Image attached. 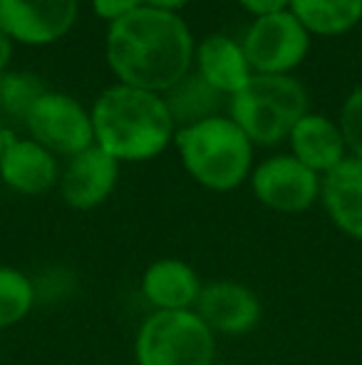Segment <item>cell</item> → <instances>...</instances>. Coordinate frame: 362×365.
<instances>
[{
	"label": "cell",
	"instance_id": "obj_1",
	"mask_svg": "<svg viewBox=\"0 0 362 365\" xmlns=\"http://www.w3.org/2000/svg\"><path fill=\"white\" fill-rule=\"evenodd\" d=\"M193 40L186 23L169 10L142 5L110 25L107 63L122 85L169 92L188 75Z\"/></svg>",
	"mask_w": 362,
	"mask_h": 365
},
{
	"label": "cell",
	"instance_id": "obj_2",
	"mask_svg": "<svg viewBox=\"0 0 362 365\" xmlns=\"http://www.w3.org/2000/svg\"><path fill=\"white\" fill-rule=\"evenodd\" d=\"M92 130L97 147L117 162H142L169 145L174 122L161 95L119 82L95 102Z\"/></svg>",
	"mask_w": 362,
	"mask_h": 365
},
{
	"label": "cell",
	"instance_id": "obj_3",
	"mask_svg": "<svg viewBox=\"0 0 362 365\" xmlns=\"http://www.w3.org/2000/svg\"><path fill=\"white\" fill-rule=\"evenodd\" d=\"M186 172L201 187L231 192L251 169V140L231 117H208L176 132Z\"/></svg>",
	"mask_w": 362,
	"mask_h": 365
},
{
	"label": "cell",
	"instance_id": "obj_4",
	"mask_svg": "<svg viewBox=\"0 0 362 365\" xmlns=\"http://www.w3.org/2000/svg\"><path fill=\"white\" fill-rule=\"evenodd\" d=\"M231 120L258 145H275L308 115L303 85L288 75H253L231 95Z\"/></svg>",
	"mask_w": 362,
	"mask_h": 365
},
{
	"label": "cell",
	"instance_id": "obj_5",
	"mask_svg": "<svg viewBox=\"0 0 362 365\" xmlns=\"http://www.w3.org/2000/svg\"><path fill=\"white\" fill-rule=\"evenodd\" d=\"M213 331L196 311H154L137 333V365H211Z\"/></svg>",
	"mask_w": 362,
	"mask_h": 365
},
{
	"label": "cell",
	"instance_id": "obj_6",
	"mask_svg": "<svg viewBox=\"0 0 362 365\" xmlns=\"http://www.w3.org/2000/svg\"><path fill=\"white\" fill-rule=\"evenodd\" d=\"M310 38L293 13H273L256 18L243 40V53L258 75H285L308 55Z\"/></svg>",
	"mask_w": 362,
	"mask_h": 365
},
{
	"label": "cell",
	"instance_id": "obj_7",
	"mask_svg": "<svg viewBox=\"0 0 362 365\" xmlns=\"http://www.w3.org/2000/svg\"><path fill=\"white\" fill-rule=\"evenodd\" d=\"M25 125L38 145L65 157L85 152L95 140L92 115L85 112L78 100L63 92H45L30 110Z\"/></svg>",
	"mask_w": 362,
	"mask_h": 365
},
{
	"label": "cell",
	"instance_id": "obj_8",
	"mask_svg": "<svg viewBox=\"0 0 362 365\" xmlns=\"http://www.w3.org/2000/svg\"><path fill=\"white\" fill-rule=\"evenodd\" d=\"M253 194L268 209L283 214L305 212L320 194V177L295 157H271L253 172Z\"/></svg>",
	"mask_w": 362,
	"mask_h": 365
},
{
	"label": "cell",
	"instance_id": "obj_9",
	"mask_svg": "<svg viewBox=\"0 0 362 365\" xmlns=\"http://www.w3.org/2000/svg\"><path fill=\"white\" fill-rule=\"evenodd\" d=\"M78 0H0V30L25 45H50L70 33Z\"/></svg>",
	"mask_w": 362,
	"mask_h": 365
},
{
	"label": "cell",
	"instance_id": "obj_10",
	"mask_svg": "<svg viewBox=\"0 0 362 365\" xmlns=\"http://www.w3.org/2000/svg\"><path fill=\"white\" fill-rule=\"evenodd\" d=\"M193 311L211 328L213 336H241L253 331L261 321V301L238 281H211L201 286Z\"/></svg>",
	"mask_w": 362,
	"mask_h": 365
},
{
	"label": "cell",
	"instance_id": "obj_11",
	"mask_svg": "<svg viewBox=\"0 0 362 365\" xmlns=\"http://www.w3.org/2000/svg\"><path fill=\"white\" fill-rule=\"evenodd\" d=\"M117 177H119V162L102 147L92 145L85 152L70 157L60 182L63 199L78 212L95 209L112 194Z\"/></svg>",
	"mask_w": 362,
	"mask_h": 365
},
{
	"label": "cell",
	"instance_id": "obj_12",
	"mask_svg": "<svg viewBox=\"0 0 362 365\" xmlns=\"http://www.w3.org/2000/svg\"><path fill=\"white\" fill-rule=\"evenodd\" d=\"M0 177L10 189L35 197L48 192L58 182V159L35 140H15L13 132H5Z\"/></svg>",
	"mask_w": 362,
	"mask_h": 365
},
{
	"label": "cell",
	"instance_id": "obj_13",
	"mask_svg": "<svg viewBox=\"0 0 362 365\" xmlns=\"http://www.w3.org/2000/svg\"><path fill=\"white\" fill-rule=\"evenodd\" d=\"M325 212L343 234L362 241V159L345 157L320 182Z\"/></svg>",
	"mask_w": 362,
	"mask_h": 365
},
{
	"label": "cell",
	"instance_id": "obj_14",
	"mask_svg": "<svg viewBox=\"0 0 362 365\" xmlns=\"http://www.w3.org/2000/svg\"><path fill=\"white\" fill-rule=\"evenodd\" d=\"M142 291L156 311H191L201 293V281L186 261L159 259L144 271Z\"/></svg>",
	"mask_w": 362,
	"mask_h": 365
},
{
	"label": "cell",
	"instance_id": "obj_15",
	"mask_svg": "<svg viewBox=\"0 0 362 365\" xmlns=\"http://www.w3.org/2000/svg\"><path fill=\"white\" fill-rule=\"evenodd\" d=\"M293 157L315 174H328L345 159V137L335 122L323 115H305L290 132Z\"/></svg>",
	"mask_w": 362,
	"mask_h": 365
},
{
	"label": "cell",
	"instance_id": "obj_16",
	"mask_svg": "<svg viewBox=\"0 0 362 365\" xmlns=\"http://www.w3.org/2000/svg\"><path fill=\"white\" fill-rule=\"evenodd\" d=\"M198 75L221 95H236L251 80V65L243 45L226 35H208L198 45Z\"/></svg>",
	"mask_w": 362,
	"mask_h": 365
},
{
	"label": "cell",
	"instance_id": "obj_17",
	"mask_svg": "<svg viewBox=\"0 0 362 365\" xmlns=\"http://www.w3.org/2000/svg\"><path fill=\"white\" fill-rule=\"evenodd\" d=\"M164 105L169 110L174 127L179 125L183 130V127L198 125L208 117H218L216 112L223 105V95L213 90L198 73H188L166 92Z\"/></svg>",
	"mask_w": 362,
	"mask_h": 365
},
{
	"label": "cell",
	"instance_id": "obj_18",
	"mask_svg": "<svg viewBox=\"0 0 362 365\" xmlns=\"http://www.w3.org/2000/svg\"><path fill=\"white\" fill-rule=\"evenodd\" d=\"M290 13L308 33L343 35L362 20V0H290Z\"/></svg>",
	"mask_w": 362,
	"mask_h": 365
},
{
	"label": "cell",
	"instance_id": "obj_19",
	"mask_svg": "<svg viewBox=\"0 0 362 365\" xmlns=\"http://www.w3.org/2000/svg\"><path fill=\"white\" fill-rule=\"evenodd\" d=\"M45 85L35 73L5 70L0 73V110L13 120H28L35 102L45 95Z\"/></svg>",
	"mask_w": 362,
	"mask_h": 365
},
{
	"label": "cell",
	"instance_id": "obj_20",
	"mask_svg": "<svg viewBox=\"0 0 362 365\" xmlns=\"http://www.w3.org/2000/svg\"><path fill=\"white\" fill-rule=\"evenodd\" d=\"M35 306V286L23 271L0 266V328L20 323Z\"/></svg>",
	"mask_w": 362,
	"mask_h": 365
},
{
	"label": "cell",
	"instance_id": "obj_21",
	"mask_svg": "<svg viewBox=\"0 0 362 365\" xmlns=\"http://www.w3.org/2000/svg\"><path fill=\"white\" fill-rule=\"evenodd\" d=\"M340 132L345 137V145L353 149V154L362 159V87L348 97L340 115Z\"/></svg>",
	"mask_w": 362,
	"mask_h": 365
},
{
	"label": "cell",
	"instance_id": "obj_22",
	"mask_svg": "<svg viewBox=\"0 0 362 365\" xmlns=\"http://www.w3.org/2000/svg\"><path fill=\"white\" fill-rule=\"evenodd\" d=\"M144 5V0H92V8L100 15L102 20H110V23H117V20L127 18L129 13L139 10Z\"/></svg>",
	"mask_w": 362,
	"mask_h": 365
},
{
	"label": "cell",
	"instance_id": "obj_23",
	"mask_svg": "<svg viewBox=\"0 0 362 365\" xmlns=\"http://www.w3.org/2000/svg\"><path fill=\"white\" fill-rule=\"evenodd\" d=\"M241 8H246L248 13L258 15V18H266L273 13H283L285 5H290V0H238Z\"/></svg>",
	"mask_w": 362,
	"mask_h": 365
},
{
	"label": "cell",
	"instance_id": "obj_24",
	"mask_svg": "<svg viewBox=\"0 0 362 365\" xmlns=\"http://www.w3.org/2000/svg\"><path fill=\"white\" fill-rule=\"evenodd\" d=\"M10 55H13V45H10V38L0 30V73H5L10 63Z\"/></svg>",
	"mask_w": 362,
	"mask_h": 365
},
{
	"label": "cell",
	"instance_id": "obj_25",
	"mask_svg": "<svg viewBox=\"0 0 362 365\" xmlns=\"http://www.w3.org/2000/svg\"><path fill=\"white\" fill-rule=\"evenodd\" d=\"M149 8H159V10H169V13H174L176 8H183V5L188 3V0H144Z\"/></svg>",
	"mask_w": 362,
	"mask_h": 365
},
{
	"label": "cell",
	"instance_id": "obj_26",
	"mask_svg": "<svg viewBox=\"0 0 362 365\" xmlns=\"http://www.w3.org/2000/svg\"><path fill=\"white\" fill-rule=\"evenodd\" d=\"M3 147H5V130L0 127V157H3Z\"/></svg>",
	"mask_w": 362,
	"mask_h": 365
}]
</instances>
